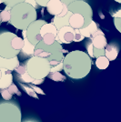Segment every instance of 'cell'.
Segmentation results:
<instances>
[{
    "instance_id": "25",
    "label": "cell",
    "mask_w": 121,
    "mask_h": 122,
    "mask_svg": "<svg viewBox=\"0 0 121 122\" xmlns=\"http://www.w3.org/2000/svg\"><path fill=\"white\" fill-rule=\"evenodd\" d=\"M86 51H87L88 56H90L91 58H94V46L92 44V41H91L90 38H89L88 41H86Z\"/></svg>"
},
{
    "instance_id": "11",
    "label": "cell",
    "mask_w": 121,
    "mask_h": 122,
    "mask_svg": "<svg viewBox=\"0 0 121 122\" xmlns=\"http://www.w3.org/2000/svg\"><path fill=\"white\" fill-rule=\"evenodd\" d=\"M22 36H23V39H24V46H23L20 52L25 56H32L34 54L35 46L33 45L30 41L27 39L25 30H22Z\"/></svg>"
},
{
    "instance_id": "45",
    "label": "cell",
    "mask_w": 121,
    "mask_h": 122,
    "mask_svg": "<svg viewBox=\"0 0 121 122\" xmlns=\"http://www.w3.org/2000/svg\"><path fill=\"white\" fill-rule=\"evenodd\" d=\"M2 3H3V2H2V0H0V4H2Z\"/></svg>"
},
{
    "instance_id": "39",
    "label": "cell",
    "mask_w": 121,
    "mask_h": 122,
    "mask_svg": "<svg viewBox=\"0 0 121 122\" xmlns=\"http://www.w3.org/2000/svg\"><path fill=\"white\" fill-rule=\"evenodd\" d=\"M44 82V79H35L34 78V80H33V82H32V84H34V85H40V84H42Z\"/></svg>"
},
{
    "instance_id": "30",
    "label": "cell",
    "mask_w": 121,
    "mask_h": 122,
    "mask_svg": "<svg viewBox=\"0 0 121 122\" xmlns=\"http://www.w3.org/2000/svg\"><path fill=\"white\" fill-rule=\"evenodd\" d=\"M15 71L16 72L19 76L25 74V72H27L26 71V66H25V65H20V64H19V65L15 68Z\"/></svg>"
},
{
    "instance_id": "44",
    "label": "cell",
    "mask_w": 121,
    "mask_h": 122,
    "mask_svg": "<svg viewBox=\"0 0 121 122\" xmlns=\"http://www.w3.org/2000/svg\"><path fill=\"white\" fill-rule=\"evenodd\" d=\"M1 76H2V71H1V69H0V78H1Z\"/></svg>"
},
{
    "instance_id": "35",
    "label": "cell",
    "mask_w": 121,
    "mask_h": 122,
    "mask_svg": "<svg viewBox=\"0 0 121 122\" xmlns=\"http://www.w3.org/2000/svg\"><path fill=\"white\" fill-rule=\"evenodd\" d=\"M61 70H63V62H60L55 66H51L50 68V72H60Z\"/></svg>"
},
{
    "instance_id": "17",
    "label": "cell",
    "mask_w": 121,
    "mask_h": 122,
    "mask_svg": "<svg viewBox=\"0 0 121 122\" xmlns=\"http://www.w3.org/2000/svg\"><path fill=\"white\" fill-rule=\"evenodd\" d=\"M90 39L92 41V44H93L94 47H96V48L103 49L107 45V40H106V36H105V34L91 36Z\"/></svg>"
},
{
    "instance_id": "31",
    "label": "cell",
    "mask_w": 121,
    "mask_h": 122,
    "mask_svg": "<svg viewBox=\"0 0 121 122\" xmlns=\"http://www.w3.org/2000/svg\"><path fill=\"white\" fill-rule=\"evenodd\" d=\"M85 37L79 32V29H75V36H74V42H80Z\"/></svg>"
},
{
    "instance_id": "26",
    "label": "cell",
    "mask_w": 121,
    "mask_h": 122,
    "mask_svg": "<svg viewBox=\"0 0 121 122\" xmlns=\"http://www.w3.org/2000/svg\"><path fill=\"white\" fill-rule=\"evenodd\" d=\"M0 94H1V96H2V97H3V99H4V100H6V101L11 100L12 97H13V95L7 90V88L0 89Z\"/></svg>"
},
{
    "instance_id": "2",
    "label": "cell",
    "mask_w": 121,
    "mask_h": 122,
    "mask_svg": "<svg viewBox=\"0 0 121 122\" xmlns=\"http://www.w3.org/2000/svg\"><path fill=\"white\" fill-rule=\"evenodd\" d=\"M36 17L35 7L25 2H21L11 8L9 23L16 29L25 30L32 22L36 20Z\"/></svg>"
},
{
    "instance_id": "7",
    "label": "cell",
    "mask_w": 121,
    "mask_h": 122,
    "mask_svg": "<svg viewBox=\"0 0 121 122\" xmlns=\"http://www.w3.org/2000/svg\"><path fill=\"white\" fill-rule=\"evenodd\" d=\"M45 23H46V22L45 20H43V19H40V20L36 19L34 22H32L30 25L27 26V28L25 29L27 39L35 46L42 40V36H41L40 34V28Z\"/></svg>"
},
{
    "instance_id": "29",
    "label": "cell",
    "mask_w": 121,
    "mask_h": 122,
    "mask_svg": "<svg viewBox=\"0 0 121 122\" xmlns=\"http://www.w3.org/2000/svg\"><path fill=\"white\" fill-rule=\"evenodd\" d=\"M7 90L10 92L12 95H14V94H16L17 96H20V95H21V92L18 90L17 86H15L14 83H12L10 86L7 87Z\"/></svg>"
},
{
    "instance_id": "36",
    "label": "cell",
    "mask_w": 121,
    "mask_h": 122,
    "mask_svg": "<svg viewBox=\"0 0 121 122\" xmlns=\"http://www.w3.org/2000/svg\"><path fill=\"white\" fill-rule=\"evenodd\" d=\"M35 1H36L37 5H39V6L45 7L46 4H47V3H48V1H50V0H35Z\"/></svg>"
},
{
    "instance_id": "10",
    "label": "cell",
    "mask_w": 121,
    "mask_h": 122,
    "mask_svg": "<svg viewBox=\"0 0 121 122\" xmlns=\"http://www.w3.org/2000/svg\"><path fill=\"white\" fill-rule=\"evenodd\" d=\"M19 64L20 63H19V59H18L17 56L12 57V58H5V57L0 56V68L13 71Z\"/></svg>"
},
{
    "instance_id": "34",
    "label": "cell",
    "mask_w": 121,
    "mask_h": 122,
    "mask_svg": "<svg viewBox=\"0 0 121 122\" xmlns=\"http://www.w3.org/2000/svg\"><path fill=\"white\" fill-rule=\"evenodd\" d=\"M29 85L28 86H30V87H32L33 89H34V91L36 93V94H41V95H45V92L43 91L41 88H39L38 86H36V85H34V84H32V83H28Z\"/></svg>"
},
{
    "instance_id": "40",
    "label": "cell",
    "mask_w": 121,
    "mask_h": 122,
    "mask_svg": "<svg viewBox=\"0 0 121 122\" xmlns=\"http://www.w3.org/2000/svg\"><path fill=\"white\" fill-rule=\"evenodd\" d=\"M64 4H66V5H68L70 3H72V2H74V1H76V0H61Z\"/></svg>"
},
{
    "instance_id": "15",
    "label": "cell",
    "mask_w": 121,
    "mask_h": 122,
    "mask_svg": "<svg viewBox=\"0 0 121 122\" xmlns=\"http://www.w3.org/2000/svg\"><path fill=\"white\" fill-rule=\"evenodd\" d=\"M119 52V46L115 43L107 44L105 47V56L108 58L109 61L115 60Z\"/></svg>"
},
{
    "instance_id": "19",
    "label": "cell",
    "mask_w": 121,
    "mask_h": 122,
    "mask_svg": "<svg viewBox=\"0 0 121 122\" xmlns=\"http://www.w3.org/2000/svg\"><path fill=\"white\" fill-rule=\"evenodd\" d=\"M46 33H53L56 36L57 34V29L55 27V25L51 22V23H45L44 25L41 26L40 28V34L41 36L43 35H45Z\"/></svg>"
},
{
    "instance_id": "14",
    "label": "cell",
    "mask_w": 121,
    "mask_h": 122,
    "mask_svg": "<svg viewBox=\"0 0 121 122\" xmlns=\"http://www.w3.org/2000/svg\"><path fill=\"white\" fill-rule=\"evenodd\" d=\"M69 25L74 29H81L85 26V18L80 14H72L69 18Z\"/></svg>"
},
{
    "instance_id": "1",
    "label": "cell",
    "mask_w": 121,
    "mask_h": 122,
    "mask_svg": "<svg viewBox=\"0 0 121 122\" xmlns=\"http://www.w3.org/2000/svg\"><path fill=\"white\" fill-rule=\"evenodd\" d=\"M92 60L88 54L80 50L71 51L63 60V70L66 76L73 79L86 77L91 70Z\"/></svg>"
},
{
    "instance_id": "23",
    "label": "cell",
    "mask_w": 121,
    "mask_h": 122,
    "mask_svg": "<svg viewBox=\"0 0 121 122\" xmlns=\"http://www.w3.org/2000/svg\"><path fill=\"white\" fill-rule=\"evenodd\" d=\"M50 55H51L50 53H48V52H46V51H45L44 49L39 48V47H35V51H34V54H33V56H39V57H44V58H48Z\"/></svg>"
},
{
    "instance_id": "27",
    "label": "cell",
    "mask_w": 121,
    "mask_h": 122,
    "mask_svg": "<svg viewBox=\"0 0 121 122\" xmlns=\"http://www.w3.org/2000/svg\"><path fill=\"white\" fill-rule=\"evenodd\" d=\"M20 85H21V86H22V87L25 89V91L26 92V94H27V95H29L30 97H35V98H38V97H37V95H36V93L34 91V89H33L32 87H30L29 86H25V85L22 84V83H21Z\"/></svg>"
},
{
    "instance_id": "20",
    "label": "cell",
    "mask_w": 121,
    "mask_h": 122,
    "mask_svg": "<svg viewBox=\"0 0 121 122\" xmlns=\"http://www.w3.org/2000/svg\"><path fill=\"white\" fill-rule=\"evenodd\" d=\"M95 64L98 69H106L109 66V60L106 56H100L96 57Z\"/></svg>"
},
{
    "instance_id": "42",
    "label": "cell",
    "mask_w": 121,
    "mask_h": 122,
    "mask_svg": "<svg viewBox=\"0 0 121 122\" xmlns=\"http://www.w3.org/2000/svg\"><path fill=\"white\" fill-rule=\"evenodd\" d=\"M23 122H38V121H36V120H31V119H29V120H25V121H23Z\"/></svg>"
},
{
    "instance_id": "8",
    "label": "cell",
    "mask_w": 121,
    "mask_h": 122,
    "mask_svg": "<svg viewBox=\"0 0 121 122\" xmlns=\"http://www.w3.org/2000/svg\"><path fill=\"white\" fill-rule=\"evenodd\" d=\"M46 10L54 16H63L67 14V5L61 0H50L45 5Z\"/></svg>"
},
{
    "instance_id": "5",
    "label": "cell",
    "mask_w": 121,
    "mask_h": 122,
    "mask_svg": "<svg viewBox=\"0 0 121 122\" xmlns=\"http://www.w3.org/2000/svg\"><path fill=\"white\" fill-rule=\"evenodd\" d=\"M0 122H22V113L17 102H0Z\"/></svg>"
},
{
    "instance_id": "33",
    "label": "cell",
    "mask_w": 121,
    "mask_h": 122,
    "mask_svg": "<svg viewBox=\"0 0 121 122\" xmlns=\"http://www.w3.org/2000/svg\"><path fill=\"white\" fill-rule=\"evenodd\" d=\"M114 18V25L118 32L121 33V17H113Z\"/></svg>"
},
{
    "instance_id": "6",
    "label": "cell",
    "mask_w": 121,
    "mask_h": 122,
    "mask_svg": "<svg viewBox=\"0 0 121 122\" xmlns=\"http://www.w3.org/2000/svg\"><path fill=\"white\" fill-rule=\"evenodd\" d=\"M68 11H71L74 14H80L85 18V26L88 25L93 20V10L89 4H87L85 0H76L70 3L67 5ZM84 26V27H85Z\"/></svg>"
},
{
    "instance_id": "16",
    "label": "cell",
    "mask_w": 121,
    "mask_h": 122,
    "mask_svg": "<svg viewBox=\"0 0 121 122\" xmlns=\"http://www.w3.org/2000/svg\"><path fill=\"white\" fill-rule=\"evenodd\" d=\"M73 13L71 11H68L67 14L63 16H54V18L52 19V23L55 25L56 29H60L61 27L66 26V25H69V18H70L71 15Z\"/></svg>"
},
{
    "instance_id": "18",
    "label": "cell",
    "mask_w": 121,
    "mask_h": 122,
    "mask_svg": "<svg viewBox=\"0 0 121 122\" xmlns=\"http://www.w3.org/2000/svg\"><path fill=\"white\" fill-rule=\"evenodd\" d=\"M98 29L97 25L95 21H91V23L88 25H86L85 27L79 29V32L83 35L84 37H87V38H90V36Z\"/></svg>"
},
{
    "instance_id": "32",
    "label": "cell",
    "mask_w": 121,
    "mask_h": 122,
    "mask_svg": "<svg viewBox=\"0 0 121 122\" xmlns=\"http://www.w3.org/2000/svg\"><path fill=\"white\" fill-rule=\"evenodd\" d=\"M100 56H105V48L103 49H99V48H96L94 47V57H98Z\"/></svg>"
},
{
    "instance_id": "22",
    "label": "cell",
    "mask_w": 121,
    "mask_h": 122,
    "mask_svg": "<svg viewBox=\"0 0 121 122\" xmlns=\"http://www.w3.org/2000/svg\"><path fill=\"white\" fill-rule=\"evenodd\" d=\"M47 76L48 78H50L54 81H63L66 79L65 76H63L60 72H50Z\"/></svg>"
},
{
    "instance_id": "3",
    "label": "cell",
    "mask_w": 121,
    "mask_h": 122,
    "mask_svg": "<svg viewBox=\"0 0 121 122\" xmlns=\"http://www.w3.org/2000/svg\"><path fill=\"white\" fill-rule=\"evenodd\" d=\"M24 46V39L15 34L5 31L0 33V56L12 58L20 53Z\"/></svg>"
},
{
    "instance_id": "43",
    "label": "cell",
    "mask_w": 121,
    "mask_h": 122,
    "mask_svg": "<svg viewBox=\"0 0 121 122\" xmlns=\"http://www.w3.org/2000/svg\"><path fill=\"white\" fill-rule=\"evenodd\" d=\"M114 1H116V3H119V4H121V0H114Z\"/></svg>"
},
{
    "instance_id": "37",
    "label": "cell",
    "mask_w": 121,
    "mask_h": 122,
    "mask_svg": "<svg viewBox=\"0 0 121 122\" xmlns=\"http://www.w3.org/2000/svg\"><path fill=\"white\" fill-rule=\"evenodd\" d=\"M25 3H27V4H30L32 6H34L35 9L39 6V5H37V3H36V1L35 0H25Z\"/></svg>"
},
{
    "instance_id": "46",
    "label": "cell",
    "mask_w": 121,
    "mask_h": 122,
    "mask_svg": "<svg viewBox=\"0 0 121 122\" xmlns=\"http://www.w3.org/2000/svg\"><path fill=\"white\" fill-rule=\"evenodd\" d=\"M0 12H1V10H0ZM0 25H1V19H0Z\"/></svg>"
},
{
    "instance_id": "12",
    "label": "cell",
    "mask_w": 121,
    "mask_h": 122,
    "mask_svg": "<svg viewBox=\"0 0 121 122\" xmlns=\"http://www.w3.org/2000/svg\"><path fill=\"white\" fill-rule=\"evenodd\" d=\"M35 47H39V48H42L45 51L50 53V54H54V53H56V52H60V51H63V47H62V44H60L59 42L55 41L54 44L52 45H46L45 44L43 41L41 40L39 43H37L35 45Z\"/></svg>"
},
{
    "instance_id": "21",
    "label": "cell",
    "mask_w": 121,
    "mask_h": 122,
    "mask_svg": "<svg viewBox=\"0 0 121 122\" xmlns=\"http://www.w3.org/2000/svg\"><path fill=\"white\" fill-rule=\"evenodd\" d=\"M55 36H56L53 33H46V34L42 36V41L46 45H52L56 41L55 40Z\"/></svg>"
},
{
    "instance_id": "13",
    "label": "cell",
    "mask_w": 121,
    "mask_h": 122,
    "mask_svg": "<svg viewBox=\"0 0 121 122\" xmlns=\"http://www.w3.org/2000/svg\"><path fill=\"white\" fill-rule=\"evenodd\" d=\"M2 71V76L0 78V89L7 88L13 83V75L10 70L0 68Z\"/></svg>"
},
{
    "instance_id": "38",
    "label": "cell",
    "mask_w": 121,
    "mask_h": 122,
    "mask_svg": "<svg viewBox=\"0 0 121 122\" xmlns=\"http://www.w3.org/2000/svg\"><path fill=\"white\" fill-rule=\"evenodd\" d=\"M112 16L113 17H121V8L118 9L117 11H116L115 13L112 14Z\"/></svg>"
},
{
    "instance_id": "9",
    "label": "cell",
    "mask_w": 121,
    "mask_h": 122,
    "mask_svg": "<svg viewBox=\"0 0 121 122\" xmlns=\"http://www.w3.org/2000/svg\"><path fill=\"white\" fill-rule=\"evenodd\" d=\"M75 36V29L70 25H66L61 27L57 30V34L55 36V40L60 44H70L74 41Z\"/></svg>"
},
{
    "instance_id": "28",
    "label": "cell",
    "mask_w": 121,
    "mask_h": 122,
    "mask_svg": "<svg viewBox=\"0 0 121 122\" xmlns=\"http://www.w3.org/2000/svg\"><path fill=\"white\" fill-rule=\"evenodd\" d=\"M19 78H20L21 81L24 82V83H26V84L32 83L33 80H34V78H33L27 72H25V74H23V75H20V76H19Z\"/></svg>"
},
{
    "instance_id": "41",
    "label": "cell",
    "mask_w": 121,
    "mask_h": 122,
    "mask_svg": "<svg viewBox=\"0 0 121 122\" xmlns=\"http://www.w3.org/2000/svg\"><path fill=\"white\" fill-rule=\"evenodd\" d=\"M12 1H13V0H2V2H3L5 5H8V4H9V3H11Z\"/></svg>"
},
{
    "instance_id": "4",
    "label": "cell",
    "mask_w": 121,
    "mask_h": 122,
    "mask_svg": "<svg viewBox=\"0 0 121 122\" xmlns=\"http://www.w3.org/2000/svg\"><path fill=\"white\" fill-rule=\"evenodd\" d=\"M26 71L35 79H45L50 73L51 66L47 58L32 56L25 62Z\"/></svg>"
},
{
    "instance_id": "24",
    "label": "cell",
    "mask_w": 121,
    "mask_h": 122,
    "mask_svg": "<svg viewBox=\"0 0 121 122\" xmlns=\"http://www.w3.org/2000/svg\"><path fill=\"white\" fill-rule=\"evenodd\" d=\"M0 19L1 22H9L10 21V10L4 9L0 12Z\"/></svg>"
}]
</instances>
